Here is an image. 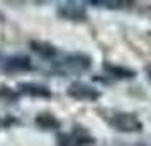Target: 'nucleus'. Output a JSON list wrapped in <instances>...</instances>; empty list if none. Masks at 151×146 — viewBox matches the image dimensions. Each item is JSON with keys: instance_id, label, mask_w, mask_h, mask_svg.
I'll return each mask as SVG.
<instances>
[{"instance_id": "1", "label": "nucleus", "mask_w": 151, "mask_h": 146, "mask_svg": "<svg viewBox=\"0 0 151 146\" xmlns=\"http://www.w3.org/2000/svg\"><path fill=\"white\" fill-rule=\"evenodd\" d=\"M110 122L116 126L119 131H137V129H139L137 119L129 116V114H119V116H116Z\"/></svg>"}]
</instances>
